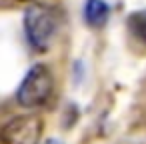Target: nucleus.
<instances>
[{
  "label": "nucleus",
  "mask_w": 146,
  "mask_h": 144,
  "mask_svg": "<svg viewBox=\"0 0 146 144\" xmlns=\"http://www.w3.org/2000/svg\"><path fill=\"white\" fill-rule=\"evenodd\" d=\"M44 144H60L58 140H48V142H44Z\"/></svg>",
  "instance_id": "423d86ee"
},
{
  "label": "nucleus",
  "mask_w": 146,
  "mask_h": 144,
  "mask_svg": "<svg viewBox=\"0 0 146 144\" xmlns=\"http://www.w3.org/2000/svg\"><path fill=\"white\" fill-rule=\"evenodd\" d=\"M42 136V120L34 114L12 118L0 130L2 144H38Z\"/></svg>",
  "instance_id": "7ed1b4c3"
},
{
  "label": "nucleus",
  "mask_w": 146,
  "mask_h": 144,
  "mask_svg": "<svg viewBox=\"0 0 146 144\" xmlns=\"http://www.w3.org/2000/svg\"><path fill=\"white\" fill-rule=\"evenodd\" d=\"M52 88H54V80H52V72L48 70V66L34 64L26 72L16 92V100L24 108H38L44 102H48V98L52 96Z\"/></svg>",
  "instance_id": "f03ea898"
},
{
  "label": "nucleus",
  "mask_w": 146,
  "mask_h": 144,
  "mask_svg": "<svg viewBox=\"0 0 146 144\" xmlns=\"http://www.w3.org/2000/svg\"><path fill=\"white\" fill-rule=\"evenodd\" d=\"M110 8L104 0H86V6H84V18L90 26L100 28L106 20H108Z\"/></svg>",
  "instance_id": "20e7f679"
},
{
  "label": "nucleus",
  "mask_w": 146,
  "mask_h": 144,
  "mask_svg": "<svg viewBox=\"0 0 146 144\" xmlns=\"http://www.w3.org/2000/svg\"><path fill=\"white\" fill-rule=\"evenodd\" d=\"M60 10L54 4L32 2L24 12V30L28 42L38 52H46L60 28Z\"/></svg>",
  "instance_id": "f257e3e1"
},
{
  "label": "nucleus",
  "mask_w": 146,
  "mask_h": 144,
  "mask_svg": "<svg viewBox=\"0 0 146 144\" xmlns=\"http://www.w3.org/2000/svg\"><path fill=\"white\" fill-rule=\"evenodd\" d=\"M130 28H132V32H134L138 38H142V40L146 42V14H132V18H130Z\"/></svg>",
  "instance_id": "39448f33"
}]
</instances>
